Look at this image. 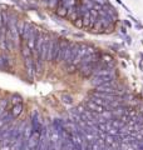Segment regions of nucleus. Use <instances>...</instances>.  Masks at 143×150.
Wrapping results in <instances>:
<instances>
[{
	"instance_id": "nucleus-3",
	"label": "nucleus",
	"mask_w": 143,
	"mask_h": 150,
	"mask_svg": "<svg viewBox=\"0 0 143 150\" xmlns=\"http://www.w3.org/2000/svg\"><path fill=\"white\" fill-rule=\"evenodd\" d=\"M40 135H41V133L33 131V134L30 135V138L28 139V148H29V150H34L38 146L39 140H40Z\"/></svg>"
},
{
	"instance_id": "nucleus-9",
	"label": "nucleus",
	"mask_w": 143,
	"mask_h": 150,
	"mask_svg": "<svg viewBox=\"0 0 143 150\" xmlns=\"http://www.w3.org/2000/svg\"><path fill=\"white\" fill-rule=\"evenodd\" d=\"M11 105H18V104H21L23 103V99H21V96L20 95H18V94H15V95H13L11 96Z\"/></svg>"
},
{
	"instance_id": "nucleus-11",
	"label": "nucleus",
	"mask_w": 143,
	"mask_h": 150,
	"mask_svg": "<svg viewBox=\"0 0 143 150\" xmlns=\"http://www.w3.org/2000/svg\"><path fill=\"white\" fill-rule=\"evenodd\" d=\"M73 24L77 26V28H79V29H80V28H84V23H83V19L82 18H78L75 21H73Z\"/></svg>"
},
{
	"instance_id": "nucleus-2",
	"label": "nucleus",
	"mask_w": 143,
	"mask_h": 150,
	"mask_svg": "<svg viewBox=\"0 0 143 150\" xmlns=\"http://www.w3.org/2000/svg\"><path fill=\"white\" fill-rule=\"evenodd\" d=\"M24 65L26 69V74L30 79H34L35 76V67H34V58H26L24 59Z\"/></svg>"
},
{
	"instance_id": "nucleus-14",
	"label": "nucleus",
	"mask_w": 143,
	"mask_h": 150,
	"mask_svg": "<svg viewBox=\"0 0 143 150\" xmlns=\"http://www.w3.org/2000/svg\"><path fill=\"white\" fill-rule=\"evenodd\" d=\"M0 149H1V150H11V144H9V143H4V144H1V146H0Z\"/></svg>"
},
{
	"instance_id": "nucleus-4",
	"label": "nucleus",
	"mask_w": 143,
	"mask_h": 150,
	"mask_svg": "<svg viewBox=\"0 0 143 150\" xmlns=\"http://www.w3.org/2000/svg\"><path fill=\"white\" fill-rule=\"evenodd\" d=\"M85 106H87V109H88V110L93 111V112H97V114H102L104 110H108V108L95 104L93 100H88L87 103H85Z\"/></svg>"
},
{
	"instance_id": "nucleus-13",
	"label": "nucleus",
	"mask_w": 143,
	"mask_h": 150,
	"mask_svg": "<svg viewBox=\"0 0 143 150\" xmlns=\"http://www.w3.org/2000/svg\"><path fill=\"white\" fill-rule=\"evenodd\" d=\"M59 1H60V0H49V1H48V4H49V6H50L51 9H54V10H55V8H56V5H58Z\"/></svg>"
},
{
	"instance_id": "nucleus-16",
	"label": "nucleus",
	"mask_w": 143,
	"mask_h": 150,
	"mask_svg": "<svg viewBox=\"0 0 143 150\" xmlns=\"http://www.w3.org/2000/svg\"><path fill=\"white\" fill-rule=\"evenodd\" d=\"M63 99H64L65 103H68V104H70V103H72V98H70L69 95H64V96H63Z\"/></svg>"
},
{
	"instance_id": "nucleus-6",
	"label": "nucleus",
	"mask_w": 143,
	"mask_h": 150,
	"mask_svg": "<svg viewBox=\"0 0 143 150\" xmlns=\"http://www.w3.org/2000/svg\"><path fill=\"white\" fill-rule=\"evenodd\" d=\"M23 112V103L21 104H18V105H13L11 110H10V114L14 116V118H18Z\"/></svg>"
},
{
	"instance_id": "nucleus-10",
	"label": "nucleus",
	"mask_w": 143,
	"mask_h": 150,
	"mask_svg": "<svg viewBox=\"0 0 143 150\" xmlns=\"http://www.w3.org/2000/svg\"><path fill=\"white\" fill-rule=\"evenodd\" d=\"M66 69H68V73H75L78 70V65H75V64H68L66 65Z\"/></svg>"
},
{
	"instance_id": "nucleus-8",
	"label": "nucleus",
	"mask_w": 143,
	"mask_h": 150,
	"mask_svg": "<svg viewBox=\"0 0 143 150\" xmlns=\"http://www.w3.org/2000/svg\"><path fill=\"white\" fill-rule=\"evenodd\" d=\"M8 99L6 98H1L0 99V115H3L4 112H5V109H6V106H8Z\"/></svg>"
},
{
	"instance_id": "nucleus-1",
	"label": "nucleus",
	"mask_w": 143,
	"mask_h": 150,
	"mask_svg": "<svg viewBox=\"0 0 143 150\" xmlns=\"http://www.w3.org/2000/svg\"><path fill=\"white\" fill-rule=\"evenodd\" d=\"M58 53H59V39H51V38H49V46H48L46 60L50 63H55Z\"/></svg>"
},
{
	"instance_id": "nucleus-7",
	"label": "nucleus",
	"mask_w": 143,
	"mask_h": 150,
	"mask_svg": "<svg viewBox=\"0 0 143 150\" xmlns=\"http://www.w3.org/2000/svg\"><path fill=\"white\" fill-rule=\"evenodd\" d=\"M0 69L3 70H9L10 69V63H9V59L4 55H0Z\"/></svg>"
},
{
	"instance_id": "nucleus-5",
	"label": "nucleus",
	"mask_w": 143,
	"mask_h": 150,
	"mask_svg": "<svg viewBox=\"0 0 143 150\" xmlns=\"http://www.w3.org/2000/svg\"><path fill=\"white\" fill-rule=\"evenodd\" d=\"M55 14L58 16H60V18H66L68 16V13H69V9L66 8V6H64V4H63V1H60L58 3V5H56V8H55Z\"/></svg>"
},
{
	"instance_id": "nucleus-12",
	"label": "nucleus",
	"mask_w": 143,
	"mask_h": 150,
	"mask_svg": "<svg viewBox=\"0 0 143 150\" xmlns=\"http://www.w3.org/2000/svg\"><path fill=\"white\" fill-rule=\"evenodd\" d=\"M64 4V6H66L68 9H70L72 6H74V0H61Z\"/></svg>"
},
{
	"instance_id": "nucleus-15",
	"label": "nucleus",
	"mask_w": 143,
	"mask_h": 150,
	"mask_svg": "<svg viewBox=\"0 0 143 150\" xmlns=\"http://www.w3.org/2000/svg\"><path fill=\"white\" fill-rule=\"evenodd\" d=\"M93 1L95 3V4H99V5H102V6H104V5H107V0H93Z\"/></svg>"
}]
</instances>
